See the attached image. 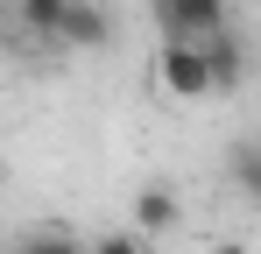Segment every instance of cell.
<instances>
[{
  "mask_svg": "<svg viewBox=\"0 0 261 254\" xmlns=\"http://www.w3.org/2000/svg\"><path fill=\"white\" fill-rule=\"evenodd\" d=\"M92 254H148V240H141V233H106Z\"/></svg>",
  "mask_w": 261,
  "mask_h": 254,
  "instance_id": "obj_9",
  "label": "cell"
},
{
  "mask_svg": "<svg viewBox=\"0 0 261 254\" xmlns=\"http://www.w3.org/2000/svg\"><path fill=\"white\" fill-rule=\"evenodd\" d=\"M205 49V71H212V92H233L240 85V71H247V57H240V36L233 29H219L212 42H198Z\"/></svg>",
  "mask_w": 261,
  "mask_h": 254,
  "instance_id": "obj_4",
  "label": "cell"
},
{
  "mask_svg": "<svg viewBox=\"0 0 261 254\" xmlns=\"http://www.w3.org/2000/svg\"><path fill=\"white\" fill-rule=\"evenodd\" d=\"M64 7H71V0H14V21H21L29 36H57V29H64Z\"/></svg>",
  "mask_w": 261,
  "mask_h": 254,
  "instance_id": "obj_7",
  "label": "cell"
},
{
  "mask_svg": "<svg viewBox=\"0 0 261 254\" xmlns=\"http://www.w3.org/2000/svg\"><path fill=\"white\" fill-rule=\"evenodd\" d=\"M21 254H85V247L64 240V233H36V240H21Z\"/></svg>",
  "mask_w": 261,
  "mask_h": 254,
  "instance_id": "obj_8",
  "label": "cell"
},
{
  "mask_svg": "<svg viewBox=\"0 0 261 254\" xmlns=\"http://www.w3.org/2000/svg\"><path fill=\"white\" fill-rule=\"evenodd\" d=\"M170 226H176V191L170 184H148L134 198V233H170Z\"/></svg>",
  "mask_w": 261,
  "mask_h": 254,
  "instance_id": "obj_5",
  "label": "cell"
},
{
  "mask_svg": "<svg viewBox=\"0 0 261 254\" xmlns=\"http://www.w3.org/2000/svg\"><path fill=\"white\" fill-rule=\"evenodd\" d=\"M233 184L247 191V205L261 212V134H247L240 148H233Z\"/></svg>",
  "mask_w": 261,
  "mask_h": 254,
  "instance_id": "obj_6",
  "label": "cell"
},
{
  "mask_svg": "<svg viewBox=\"0 0 261 254\" xmlns=\"http://www.w3.org/2000/svg\"><path fill=\"white\" fill-rule=\"evenodd\" d=\"M163 42H212L226 29V0H148Z\"/></svg>",
  "mask_w": 261,
  "mask_h": 254,
  "instance_id": "obj_1",
  "label": "cell"
},
{
  "mask_svg": "<svg viewBox=\"0 0 261 254\" xmlns=\"http://www.w3.org/2000/svg\"><path fill=\"white\" fill-rule=\"evenodd\" d=\"M212 254H247V247H212Z\"/></svg>",
  "mask_w": 261,
  "mask_h": 254,
  "instance_id": "obj_10",
  "label": "cell"
},
{
  "mask_svg": "<svg viewBox=\"0 0 261 254\" xmlns=\"http://www.w3.org/2000/svg\"><path fill=\"white\" fill-rule=\"evenodd\" d=\"M155 78L170 85L176 99H205V92H212V71H205V49H198V42H163Z\"/></svg>",
  "mask_w": 261,
  "mask_h": 254,
  "instance_id": "obj_2",
  "label": "cell"
},
{
  "mask_svg": "<svg viewBox=\"0 0 261 254\" xmlns=\"http://www.w3.org/2000/svg\"><path fill=\"white\" fill-rule=\"evenodd\" d=\"M57 42H71V49H99V42H113V14H106L99 0H71Z\"/></svg>",
  "mask_w": 261,
  "mask_h": 254,
  "instance_id": "obj_3",
  "label": "cell"
}]
</instances>
